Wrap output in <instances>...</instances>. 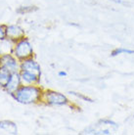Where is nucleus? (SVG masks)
<instances>
[{
	"label": "nucleus",
	"mask_w": 134,
	"mask_h": 135,
	"mask_svg": "<svg viewBox=\"0 0 134 135\" xmlns=\"http://www.w3.org/2000/svg\"><path fill=\"white\" fill-rule=\"evenodd\" d=\"M39 95V90L35 87H23L17 93L18 101L21 103H31L35 101Z\"/></svg>",
	"instance_id": "f257e3e1"
},
{
	"label": "nucleus",
	"mask_w": 134,
	"mask_h": 135,
	"mask_svg": "<svg viewBox=\"0 0 134 135\" xmlns=\"http://www.w3.org/2000/svg\"><path fill=\"white\" fill-rule=\"evenodd\" d=\"M31 52H32V48H31V45L28 43V41L23 40L18 44L16 53L20 58L28 57L31 54Z\"/></svg>",
	"instance_id": "f03ea898"
},
{
	"label": "nucleus",
	"mask_w": 134,
	"mask_h": 135,
	"mask_svg": "<svg viewBox=\"0 0 134 135\" xmlns=\"http://www.w3.org/2000/svg\"><path fill=\"white\" fill-rule=\"evenodd\" d=\"M48 101L51 104H56V105H60V104H64L66 103V97L64 95L60 94V93H57V92H52V93H49L48 96Z\"/></svg>",
	"instance_id": "7ed1b4c3"
},
{
	"label": "nucleus",
	"mask_w": 134,
	"mask_h": 135,
	"mask_svg": "<svg viewBox=\"0 0 134 135\" xmlns=\"http://www.w3.org/2000/svg\"><path fill=\"white\" fill-rule=\"evenodd\" d=\"M23 69L25 71L34 73V74H39V67H38V65L34 61H26L23 64Z\"/></svg>",
	"instance_id": "20e7f679"
},
{
	"label": "nucleus",
	"mask_w": 134,
	"mask_h": 135,
	"mask_svg": "<svg viewBox=\"0 0 134 135\" xmlns=\"http://www.w3.org/2000/svg\"><path fill=\"white\" fill-rule=\"evenodd\" d=\"M19 83H20V78H19V76H18V74H14L11 75L10 80H9V82L7 83L6 86L9 91H14V90L17 89Z\"/></svg>",
	"instance_id": "39448f33"
},
{
	"label": "nucleus",
	"mask_w": 134,
	"mask_h": 135,
	"mask_svg": "<svg viewBox=\"0 0 134 135\" xmlns=\"http://www.w3.org/2000/svg\"><path fill=\"white\" fill-rule=\"evenodd\" d=\"M10 74H9V70L6 68H1L0 69V84L7 85V83L10 80Z\"/></svg>",
	"instance_id": "423d86ee"
},
{
	"label": "nucleus",
	"mask_w": 134,
	"mask_h": 135,
	"mask_svg": "<svg viewBox=\"0 0 134 135\" xmlns=\"http://www.w3.org/2000/svg\"><path fill=\"white\" fill-rule=\"evenodd\" d=\"M2 62H3L5 68L8 69L9 71H15L16 68H17V64H16L15 60H14L13 58H11L10 56H5L2 59Z\"/></svg>",
	"instance_id": "0eeeda50"
},
{
	"label": "nucleus",
	"mask_w": 134,
	"mask_h": 135,
	"mask_svg": "<svg viewBox=\"0 0 134 135\" xmlns=\"http://www.w3.org/2000/svg\"><path fill=\"white\" fill-rule=\"evenodd\" d=\"M0 127L7 130V131L11 132V133H17L16 125L10 122H0Z\"/></svg>",
	"instance_id": "6e6552de"
},
{
	"label": "nucleus",
	"mask_w": 134,
	"mask_h": 135,
	"mask_svg": "<svg viewBox=\"0 0 134 135\" xmlns=\"http://www.w3.org/2000/svg\"><path fill=\"white\" fill-rule=\"evenodd\" d=\"M23 80H26L27 82H34L36 79V74L34 73H30V71H25L22 74Z\"/></svg>",
	"instance_id": "1a4fd4ad"
},
{
	"label": "nucleus",
	"mask_w": 134,
	"mask_h": 135,
	"mask_svg": "<svg viewBox=\"0 0 134 135\" xmlns=\"http://www.w3.org/2000/svg\"><path fill=\"white\" fill-rule=\"evenodd\" d=\"M8 35L10 36H19L21 34L23 33V31L21 30L20 27H16V26H12V27H8V31H7Z\"/></svg>",
	"instance_id": "9d476101"
},
{
	"label": "nucleus",
	"mask_w": 134,
	"mask_h": 135,
	"mask_svg": "<svg viewBox=\"0 0 134 135\" xmlns=\"http://www.w3.org/2000/svg\"><path fill=\"white\" fill-rule=\"evenodd\" d=\"M121 52H124V53H133L132 51H129V50H125V49H119V50H117V51H114V55H116L117 53H121Z\"/></svg>",
	"instance_id": "9b49d317"
},
{
	"label": "nucleus",
	"mask_w": 134,
	"mask_h": 135,
	"mask_svg": "<svg viewBox=\"0 0 134 135\" xmlns=\"http://www.w3.org/2000/svg\"><path fill=\"white\" fill-rule=\"evenodd\" d=\"M4 36H5V33H4V31L2 30V27H0V39H3Z\"/></svg>",
	"instance_id": "f8f14e48"
},
{
	"label": "nucleus",
	"mask_w": 134,
	"mask_h": 135,
	"mask_svg": "<svg viewBox=\"0 0 134 135\" xmlns=\"http://www.w3.org/2000/svg\"><path fill=\"white\" fill-rule=\"evenodd\" d=\"M61 75H66V73H60Z\"/></svg>",
	"instance_id": "ddd939ff"
}]
</instances>
